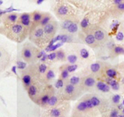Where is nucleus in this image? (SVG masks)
<instances>
[{
	"label": "nucleus",
	"mask_w": 124,
	"mask_h": 117,
	"mask_svg": "<svg viewBox=\"0 0 124 117\" xmlns=\"http://www.w3.org/2000/svg\"><path fill=\"white\" fill-rule=\"evenodd\" d=\"M7 32V36L8 38L20 42L25 40L27 35L28 30L27 28L22 25L21 24H14L10 25Z\"/></svg>",
	"instance_id": "nucleus-1"
},
{
	"label": "nucleus",
	"mask_w": 124,
	"mask_h": 117,
	"mask_svg": "<svg viewBox=\"0 0 124 117\" xmlns=\"http://www.w3.org/2000/svg\"><path fill=\"white\" fill-rule=\"evenodd\" d=\"M44 32L45 37L47 38H50L52 40L54 38V35L56 33V31L57 29V24L56 23H50L46 26L44 27Z\"/></svg>",
	"instance_id": "nucleus-2"
},
{
	"label": "nucleus",
	"mask_w": 124,
	"mask_h": 117,
	"mask_svg": "<svg viewBox=\"0 0 124 117\" xmlns=\"http://www.w3.org/2000/svg\"><path fill=\"white\" fill-rule=\"evenodd\" d=\"M31 37L33 38V41L36 43V42H41V41L44 40V38H46L43 28L38 27L35 29L31 34Z\"/></svg>",
	"instance_id": "nucleus-3"
},
{
	"label": "nucleus",
	"mask_w": 124,
	"mask_h": 117,
	"mask_svg": "<svg viewBox=\"0 0 124 117\" xmlns=\"http://www.w3.org/2000/svg\"><path fill=\"white\" fill-rule=\"evenodd\" d=\"M25 28L30 27V24H31V18H30V15L27 13H23L19 17V23Z\"/></svg>",
	"instance_id": "nucleus-4"
},
{
	"label": "nucleus",
	"mask_w": 124,
	"mask_h": 117,
	"mask_svg": "<svg viewBox=\"0 0 124 117\" xmlns=\"http://www.w3.org/2000/svg\"><path fill=\"white\" fill-rule=\"evenodd\" d=\"M33 50L29 47H24L23 50V57L24 59L27 61H30L33 58Z\"/></svg>",
	"instance_id": "nucleus-5"
},
{
	"label": "nucleus",
	"mask_w": 124,
	"mask_h": 117,
	"mask_svg": "<svg viewBox=\"0 0 124 117\" xmlns=\"http://www.w3.org/2000/svg\"><path fill=\"white\" fill-rule=\"evenodd\" d=\"M96 87L99 91L102 92H108L110 90V86L102 81H99L97 83Z\"/></svg>",
	"instance_id": "nucleus-6"
},
{
	"label": "nucleus",
	"mask_w": 124,
	"mask_h": 117,
	"mask_svg": "<svg viewBox=\"0 0 124 117\" xmlns=\"http://www.w3.org/2000/svg\"><path fill=\"white\" fill-rule=\"evenodd\" d=\"M38 93V89L37 87L35 85L31 84L28 88V94H29V96L31 99L36 97L37 96Z\"/></svg>",
	"instance_id": "nucleus-7"
},
{
	"label": "nucleus",
	"mask_w": 124,
	"mask_h": 117,
	"mask_svg": "<svg viewBox=\"0 0 124 117\" xmlns=\"http://www.w3.org/2000/svg\"><path fill=\"white\" fill-rule=\"evenodd\" d=\"M106 82L107 84L111 86V88L115 91H118L119 89V84L118 82L116 80H113V78H108L106 79Z\"/></svg>",
	"instance_id": "nucleus-8"
},
{
	"label": "nucleus",
	"mask_w": 124,
	"mask_h": 117,
	"mask_svg": "<svg viewBox=\"0 0 124 117\" xmlns=\"http://www.w3.org/2000/svg\"><path fill=\"white\" fill-rule=\"evenodd\" d=\"M94 36L98 41H103L105 39V33L102 30H97L94 32Z\"/></svg>",
	"instance_id": "nucleus-9"
},
{
	"label": "nucleus",
	"mask_w": 124,
	"mask_h": 117,
	"mask_svg": "<svg viewBox=\"0 0 124 117\" xmlns=\"http://www.w3.org/2000/svg\"><path fill=\"white\" fill-rule=\"evenodd\" d=\"M96 81L93 77H86L84 80V84L87 88H91L93 87L95 84Z\"/></svg>",
	"instance_id": "nucleus-10"
},
{
	"label": "nucleus",
	"mask_w": 124,
	"mask_h": 117,
	"mask_svg": "<svg viewBox=\"0 0 124 117\" xmlns=\"http://www.w3.org/2000/svg\"><path fill=\"white\" fill-rule=\"evenodd\" d=\"M85 41L86 44H88L90 46H94L96 43L97 40H96L95 37H94V35L92 34H89L87 35L85 38Z\"/></svg>",
	"instance_id": "nucleus-11"
},
{
	"label": "nucleus",
	"mask_w": 124,
	"mask_h": 117,
	"mask_svg": "<svg viewBox=\"0 0 124 117\" xmlns=\"http://www.w3.org/2000/svg\"><path fill=\"white\" fill-rule=\"evenodd\" d=\"M22 81L25 87L29 88L31 84V77L29 74H25L22 77Z\"/></svg>",
	"instance_id": "nucleus-12"
},
{
	"label": "nucleus",
	"mask_w": 124,
	"mask_h": 117,
	"mask_svg": "<svg viewBox=\"0 0 124 117\" xmlns=\"http://www.w3.org/2000/svg\"><path fill=\"white\" fill-rule=\"evenodd\" d=\"M75 92V86L71 84H69L65 86V92L67 95H71L73 94Z\"/></svg>",
	"instance_id": "nucleus-13"
},
{
	"label": "nucleus",
	"mask_w": 124,
	"mask_h": 117,
	"mask_svg": "<svg viewBox=\"0 0 124 117\" xmlns=\"http://www.w3.org/2000/svg\"><path fill=\"white\" fill-rule=\"evenodd\" d=\"M7 20H8V23L12 25V24H14L18 20V15L16 13H12V14H10L7 16Z\"/></svg>",
	"instance_id": "nucleus-14"
},
{
	"label": "nucleus",
	"mask_w": 124,
	"mask_h": 117,
	"mask_svg": "<svg viewBox=\"0 0 124 117\" xmlns=\"http://www.w3.org/2000/svg\"><path fill=\"white\" fill-rule=\"evenodd\" d=\"M58 15L61 16H65L69 13V8L65 6H61L59 7L57 10Z\"/></svg>",
	"instance_id": "nucleus-15"
},
{
	"label": "nucleus",
	"mask_w": 124,
	"mask_h": 117,
	"mask_svg": "<svg viewBox=\"0 0 124 117\" xmlns=\"http://www.w3.org/2000/svg\"><path fill=\"white\" fill-rule=\"evenodd\" d=\"M42 15L41 13L39 12H35L33 15V21L34 23L35 24H37V23H41V20L42 19Z\"/></svg>",
	"instance_id": "nucleus-16"
},
{
	"label": "nucleus",
	"mask_w": 124,
	"mask_h": 117,
	"mask_svg": "<svg viewBox=\"0 0 124 117\" xmlns=\"http://www.w3.org/2000/svg\"><path fill=\"white\" fill-rule=\"evenodd\" d=\"M78 110L80 112H84V111H85L87 110V109H88V106H87V104L86 103L85 101H81L78 104L77 107Z\"/></svg>",
	"instance_id": "nucleus-17"
},
{
	"label": "nucleus",
	"mask_w": 124,
	"mask_h": 117,
	"mask_svg": "<svg viewBox=\"0 0 124 117\" xmlns=\"http://www.w3.org/2000/svg\"><path fill=\"white\" fill-rule=\"evenodd\" d=\"M50 115L52 117H60L61 115V111L60 109L53 108L50 111Z\"/></svg>",
	"instance_id": "nucleus-18"
},
{
	"label": "nucleus",
	"mask_w": 124,
	"mask_h": 117,
	"mask_svg": "<svg viewBox=\"0 0 124 117\" xmlns=\"http://www.w3.org/2000/svg\"><path fill=\"white\" fill-rule=\"evenodd\" d=\"M63 45V43L61 42H57V43L54 44V45L52 46V47H49V48H46L45 49V51L46 52H54L56 50L58 49L59 47H60L61 46H62Z\"/></svg>",
	"instance_id": "nucleus-19"
},
{
	"label": "nucleus",
	"mask_w": 124,
	"mask_h": 117,
	"mask_svg": "<svg viewBox=\"0 0 124 117\" xmlns=\"http://www.w3.org/2000/svg\"><path fill=\"white\" fill-rule=\"evenodd\" d=\"M78 26L77 24L73 22L67 30L70 33H75L78 31Z\"/></svg>",
	"instance_id": "nucleus-20"
},
{
	"label": "nucleus",
	"mask_w": 124,
	"mask_h": 117,
	"mask_svg": "<svg viewBox=\"0 0 124 117\" xmlns=\"http://www.w3.org/2000/svg\"><path fill=\"white\" fill-rule=\"evenodd\" d=\"M50 98V96L48 94H44L43 95L41 96V98H40L41 104H42V106H45L48 104Z\"/></svg>",
	"instance_id": "nucleus-21"
},
{
	"label": "nucleus",
	"mask_w": 124,
	"mask_h": 117,
	"mask_svg": "<svg viewBox=\"0 0 124 117\" xmlns=\"http://www.w3.org/2000/svg\"><path fill=\"white\" fill-rule=\"evenodd\" d=\"M106 75H107L108 78L113 79L117 76V72L113 69H108L107 70Z\"/></svg>",
	"instance_id": "nucleus-22"
},
{
	"label": "nucleus",
	"mask_w": 124,
	"mask_h": 117,
	"mask_svg": "<svg viewBox=\"0 0 124 117\" xmlns=\"http://www.w3.org/2000/svg\"><path fill=\"white\" fill-rule=\"evenodd\" d=\"M51 20V17L49 15H46L42 17V19L40 23V25L42 27L46 26L48 24H49Z\"/></svg>",
	"instance_id": "nucleus-23"
},
{
	"label": "nucleus",
	"mask_w": 124,
	"mask_h": 117,
	"mask_svg": "<svg viewBox=\"0 0 124 117\" xmlns=\"http://www.w3.org/2000/svg\"><path fill=\"white\" fill-rule=\"evenodd\" d=\"M58 101V98H57V97H56V96L54 95H52L51 96L50 98L49 101H48V103L47 105L49 106L53 107L57 104Z\"/></svg>",
	"instance_id": "nucleus-24"
},
{
	"label": "nucleus",
	"mask_w": 124,
	"mask_h": 117,
	"mask_svg": "<svg viewBox=\"0 0 124 117\" xmlns=\"http://www.w3.org/2000/svg\"><path fill=\"white\" fill-rule=\"evenodd\" d=\"M101 64L99 63H95L90 66V69L92 72L97 73L101 69Z\"/></svg>",
	"instance_id": "nucleus-25"
},
{
	"label": "nucleus",
	"mask_w": 124,
	"mask_h": 117,
	"mask_svg": "<svg viewBox=\"0 0 124 117\" xmlns=\"http://www.w3.org/2000/svg\"><path fill=\"white\" fill-rule=\"evenodd\" d=\"M19 10L16 9V8H13V6H11L10 7H8V8H6L5 10H0V16H2L3 14H6L7 13H11V12H13V11H18Z\"/></svg>",
	"instance_id": "nucleus-26"
},
{
	"label": "nucleus",
	"mask_w": 124,
	"mask_h": 117,
	"mask_svg": "<svg viewBox=\"0 0 124 117\" xmlns=\"http://www.w3.org/2000/svg\"><path fill=\"white\" fill-rule=\"evenodd\" d=\"M67 60L71 64H75V63H76L77 61L78 57L75 55H70L67 57Z\"/></svg>",
	"instance_id": "nucleus-27"
},
{
	"label": "nucleus",
	"mask_w": 124,
	"mask_h": 117,
	"mask_svg": "<svg viewBox=\"0 0 124 117\" xmlns=\"http://www.w3.org/2000/svg\"><path fill=\"white\" fill-rule=\"evenodd\" d=\"M80 55H81V57L82 58H84V59H87L90 56L89 52L85 48L82 49L81 50V51H80Z\"/></svg>",
	"instance_id": "nucleus-28"
},
{
	"label": "nucleus",
	"mask_w": 124,
	"mask_h": 117,
	"mask_svg": "<svg viewBox=\"0 0 124 117\" xmlns=\"http://www.w3.org/2000/svg\"><path fill=\"white\" fill-rule=\"evenodd\" d=\"M56 53H57V58H58V60L63 61L65 59V53L64 52V51L62 50H59L58 52H56Z\"/></svg>",
	"instance_id": "nucleus-29"
},
{
	"label": "nucleus",
	"mask_w": 124,
	"mask_h": 117,
	"mask_svg": "<svg viewBox=\"0 0 124 117\" xmlns=\"http://www.w3.org/2000/svg\"><path fill=\"white\" fill-rule=\"evenodd\" d=\"M54 76H55V75H54V72L53 70H48L46 73V78L48 81L53 80Z\"/></svg>",
	"instance_id": "nucleus-30"
},
{
	"label": "nucleus",
	"mask_w": 124,
	"mask_h": 117,
	"mask_svg": "<svg viewBox=\"0 0 124 117\" xmlns=\"http://www.w3.org/2000/svg\"><path fill=\"white\" fill-rule=\"evenodd\" d=\"M80 82L79 78L78 76H73L72 77L70 78V84L73 85V86H76V85L78 84Z\"/></svg>",
	"instance_id": "nucleus-31"
},
{
	"label": "nucleus",
	"mask_w": 124,
	"mask_h": 117,
	"mask_svg": "<svg viewBox=\"0 0 124 117\" xmlns=\"http://www.w3.org/2000/svg\"><path fill=\"white\" fill-rule=\"evenodd\" d=\"M47 69V66L45 64L42 63L39 65L38 66V72L39 74H44L46 72Z\"/></svg>",
	"instance_id": "nucleus-32"
},
{
	"label": "nucleus",
	"mask_w": 124,
	"mask_h": 117,
	"mask_svg": "<svg viewBox=\"0 0 124 117\" xmlns=\"http://www.w3.org/2000/svg\"><path fill=\"white\" fill-rule=\"evenodd\" d=\"M90 100L91 101H92V104H93L94 108V107L98 106L101 103L100 100H99L97 97H94H94H92V98H90Z\"/></svg>",
	"instance_id": "nucleus-33"
},
{
	"label": "nucleus",
	"mask_w": 124,
	"mask_h": 117,
	"mask_svg": "<svg viewBox=\"0 0 124 117\" xmlns=\"http://www.w3.org/2000/svg\"><path fill=\"white\" fill-rule=\"evenodd\" d=\"M90 24L89 19L88 18H84L82 20V21L81 22V27L83 28V29H87L88 27Z\"/></svg>",
	"instance_id": "nucleus-34"
},
{
	"label": "nucleus",
	"mask_w": 124,
	"mask_h": 117,
	"mask_svg": "<svg viewBox=\"0 0 124 117\" xmlns=\"http://www.w3.org/2000/svg\"><path fill=\"white\" fill-rule=\"evenodd\" d=\"M78 66L76 64H71V65L67 66L66 67V69L69 73H71L76 71L78 69Z\"/></svg>",
	"instance_id": "nucleus-35"
},
{
	"label": "nucleus",
	"mask_w": 124,
	"mask_h": 117,
	"mask_svg": "<svg viewBox=\"0 0 124 117\" xmlns=\"http://www.w3.org/2000/svg\"><path fill=\"white\" fill-rule=\"evenodd\" d=\"M114 52L116 54H124V48L121 46H116L114 49Z\"/></svg>",
	"instance_id": "nucleus-36"
},
{
	"label": "nucleus",
	"mask_w": 124,
	"mask_h": 117,
	"mask_svg": "<svg viewBox=\"0 0 124 117\" xmlns=\"http://www.w3.org/2000/svg\"><path fill=\"white\" fill-rule=\"evenodd\" d=\"M70 37L67 35H61V41L60 42H62L63 44L65 43V42H70Z\"/></svg>",
	"instance_id": "nucleus-37"
},
{
	"label": "nucleus",
	"mask_w": 124,
	"mask_h": 117,
	"mask_svg": "<svg viewBox=\"0 0 124 117\" xmlns=\"http://www.w3.org/2000/svg\"><path fill=\"white\" fill-rule=\"evenodd\" d=\"M119 26V23L117 21H114L113 23L111 24L110 27H111V30H112L113 32H116Z\"/></svg>",
	"instance_id": "nucleus-38"
},
{
	"label": "nucleus",
	"mask_w": 124,
	"mask_h": 117,
	"mask_svg": "<svg viewBox=\"0 0 124 117\" xmlns=\"http://www.w3.org/2000/svg\"><path fill=\"white\" fill-rule=\"evenodd\" d=\"M73 22L70 20L64 21L61 24L62 28L63 29H66V30H67L68 28H69V27L70 26V24H71Z\"/></svg>",
	"instance_id": "nucleus-39"
},
{
	"label": "nucleus",
	"mask_w": 124,
	"mask_h": 117,
	"mask_svg": "<svg viewBox=\"0 0 124 117\" xmlns=\"http://www.w3.org/2000/svg\"><path fill=\"white\" fill-rule=\"evenodd\" d=\"M17 68L20 70H24L25 67H27L26 63L24 62L21 61H18L17 62Z\"/></svg>",
	"instance_id": "nucleus-40"
},
{
	"label": "nucleus",
	"mask_w": 124,
	"mask_h": 117,
	"mask_svg": "<svg viewBox=\"0 0 124 117\" xmlns=\"http://www.w3.org/2000/svg\"><path fill=\"white\" fill-rule=\"evenodd\" d=\"M69 76V72L67 71L66 69H63L61 71V78L62 80H66L67 78H68Z\"/></svg>",
	"instance_id": "nucleus-41"
},
{
	"label": "nucleus",
	"mask_w": 124,
	"mask_h": 117,
	"mask_svg": "<svg viewBox=\"0 0 124 117\" xmlns=\"http://www.w3.org/2000/svg\"><path fill=\"white\" fill-rule=\"evenodd\" d=\"M64 86V81L62 79H59L55 83V87L57 89H61Z\"/></svg>",
	"instance_id": "nucleus-42"
},
{
	"label": "nucleus",
	"mask_w": 124,
	"mask_h": 117,
	"mask_svg": "<svg viewBox=\"0 0 124 117\" xmlns=\"http://www.w3.org/2000/svg\"><path fill=\"white\" fill-rule=\"evenodd\" d=\"M120 100H121V96L118 94H116L113 97L112 101L115 104H118L119 103Z\"/></svg>",
	"instance_id": "nucleus-43"
},
{
	"label": "nucleus",
	"mask_w": 124,
	"mask_h": 117,
	"mask_svg": "<svg viewBox=\"0 0 124 117\" xmlns=\"http://www.w3.org/2000/svg\"><path fill=\"white\" fill-rule=\"evenodd\" d=\"M57 58V53L56 52H52L50 54L48 55V59L50 61H53Z\"/></svg>",
	"instance_id": "nucleus-44"
},
{
	"label": "nucleus",
	"mask_w": 124,
	"mask_h": 117,
	"mask_svg": "<svg viewBox=\"0 0 124 117\" xmlns=\"http://www.w3.org/2000/svg\"><path fill=\"white\" fill-rule=\"evenodd\" d=\"M116 38L119 41H123V40L124 39V35L123 32H119L117 33V35H116Z\"/></svg>",
	"instance_id": "nucleus-45"
},
{
	"label": "nucleus",
	"mask_w": 124,
	"mask_h": 117,
	"mask_svg": "<svg viewBox=\"0 0 124 117\" xmlns=\"http://www.w3.org/2000/svg\"><path fill=\"white\" fill-rule=\"evenodd\" d=\"M119 115V114L118 111H117V110H116V109H114V110H113L111 112V113H110V117H118Z\"/></svg>",
	"instance_id": "nucleus-46"
},
{
	"label": "nucleus",
	"mask_w": 124,
	"mask_h": 117,
	"mask_svg": "<svg viewBox=\"0 0 124 117\" xmlns=\"http://www.w3.org/2000/svg\"><path fill=\"white\" fill-rule=\"evenodd\" d=\"M45 53H46L45 51H44V50L41 51V52H39L38 53V55H37V56H36V57H37L38 58H39V59H41V58H42V57H43Z\"/></svg>",
	"instance_id": "nucleus-47"
},
{
	"label": "nucleus",
	"mask_w": 124,
	"mask_h": 117,
	"mask_svg": "<svg viewBox=\"0 0 124 117\" xmlns=\"http://www.w3.org/2000/svg\"><path fill=\"white\" fill-rule=\"evenodd\" d=\"M117 8H118L119 10L124 11V2H122V3L119 4L117 6Z\"/></svg>",
	"instance_id": "nucleus-48"
},
{
	"label": "nucleus",
	"mask_w": 124,
	"mask_h": 117,
	"mask_svg": "<svg viewBox=\"0 0 124 117\" xmlns=\"http://www.w3.org/2000/svg\"><path fill=\"white\" fill-rule=\"evenodd\" d=\"M47 59H48V55L46 54V53L44 54V55L43 57L41 58V59H40V60H41V61H42V62H45L46 60H47Z\"/></svg>",
	"instance_id": "nucleus-49"
},
{
	"label": "nucleus",
	"mask_w": 124,
	"mask_h": 117,
	"mask_svg": "<svg viewBox=\"0 0 124 117\" xmlns=\"http://www.w3.org/2000/svg\"><path fill=\"white\" fill-rule=\"evenodd\" d=\"M122 1H123V0H113L114 3L116 5H118L119 4L122 3Z\"/></svg>",
	"instance_id": "nucleus-50"
},
{
	"label": "nucleus",
	"mask_w": 124,
	"mask_h": 117,
	"mask_svg": "<svg viewBox=\"0 0 124 117\" xmlns=\"http://www.w3.org/2000/svg\"><path fill=\"white\" fill-rule=\"evenodd\" d=\"M16 68L17 67L16 66H13L12 68V72L13 73V74H15V75H16Z\"/></svg>",
	"instance_id": "nucleus-51"
},
{
	"label": "nucleus",
	"mask_w": 124,
	"mask_h": 117,
	"mask_svg": "<svg viewBox=\"0 0 124 117\" xmlns=\"http://www.w3.org/2000/svg\"><path fill=\"white\" fill-rule=\"evenodd\" d=\"M117 108H118V109H119V110H122V109H124V105L122 104H119V105L117 106Z\"/></svg>",
	"instance_id": "nucleus-52"
},
{
	"label": "nucleus",
	"mask_w": 124,
	"mask_h": 117,
	"mask_svg": "<svg viewBox=\"0 0 124 117\" xmlns=\"http://www.w3.org/2000/svg\"><path fill=\"white\" fill-rule=\"evenodd\" d=\"M44 1V0H37V1H36V3H37V4L39 5V4H42Z\"/></svg>",
	"instance_id": "nucleus-53"
},
{
	"label": "nucleus",
	"mask_w": 124,
	"mask_h": 117,
	"mask_svg": "<svg viewBox=\"0 0 124 117\" xmlns=\"http://www.w3.org/2000/svg\"><path fill=\"white\" fill-rule=\"evenodd\" d=\"M118 117H124V114H122V115H119Z\"/></svg>",
	"instance_id": "nucleus-54"
},
{
	"label": "nucleus",
	"mask_w": 124,
	"mask_h": 117,
	"mask_svg": "<svg viewBox=\"0 0 124 117\" xmlns=\"http://www.w3.org/2000/svg\"><path fill=\"white\" fill-rule=\"evenodd\" d=\"M2 0H1V1H0V5H2Z\"/></svg>",
	"instance_id": "nucleus-55"
},
{
	"label": "nucleus",
	"mask_w": 124,
	"mask_h": 117,
	"mask_svg": "<svg viewBox=\"0 0 124 117\" xmlns=\"http://www.w3.org/2000/svg\"><path fill=\"white\" fill-rule=\"evenodd\" d=\"M122 83H123V84H124V78L123 79H122Z\"/></svg>",
	"instance_id": "nucleus-56"
},
{
	"label": "nucleus",
	"mask_w": 124,
	"mask_h": 117,
	"mask_svg": "<svg viewBox=\"0 0 124 117\" xmlns=\"http://www.w3.org/2000/svg\"><path fill=\"white\" fill-rule=\"evenodd\" d=\"M122 112H123V114H124V109H122Z\"/></svg>",
	"instance_id": "nucleus-57"
},
{
	"label": "nucleus",
	"mask_w": 124,
	"mask_h": 117,
	"mask_svg": "<svg viewBox=\"0 0 124 117\" xmlns=\"http://www.w3.org/2000/svg\"><path fill=\"white\" fill-rule=\"evenodd\" d=\"M122 104H123L124 106V100H123V102H122Z\"/></svg>",
	"instance_id": "nucleus-58"
},
{
	"label": "nucleus",
	"mask_w": 124,
	"mask_h": 117,
	"mask_svg": "<svg viewBox=\"0 0 124 117\" xmlns=\"http://www.w3.org/2000/svg\"><path fill=\"white\" fill-rule=\"evenodd\" d=\"M56 1H60V0H56Z\"/></svg>",
	"instance_id": "nucleus-59"
},
{
	"label": "nucleus",
	"mask_w": 124,
	"mask_h": 117,
	"mask_svg": "<svg viewBox=\"0 0 124 117\" xmlns=\"http://www.w3.org/2000/svg\"></svg>",
	"instance_id": "nucleus-60"
},
{
	"label": "nucleus",
	"mask_w": 124,
	"mask_h": 117,
	"mask_svg": "<svg viewBox=\"0 0 124 117\" xmlns=\"http://www.w3.org/2000/svg\"></svg>",
	"instance_id": "nucleus-61"
}]
</instances>
